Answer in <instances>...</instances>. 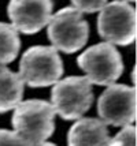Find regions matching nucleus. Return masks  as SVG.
Segmentation results:
<instances>
[{
	"instance_id": "nucleus-1",
	"label": "nucleus",
	"mask_w": 137,
	"mask_h": 146,
	"mask_svg": "<svg viewBox=\"0 0 137 146\" xmlns=\"http://www.w3.org/2000/svg\"><path fill=\"white\" fill-rule=\"evenodd\" d=\"M55 111L44 100L21 101L13 115L14 131L30 146L47 141L55 130Z\"/></svg>"
},
{
	"instance_id": "nucleus-2",
	"label": "nucleus",
	"mask_w": 137,
	"mask_h": 146,
	"mask_svg": "<svg viewBox=\"0 0 137 146\" xmlns=\"http://www.w3.org/2000/svg\"><path fill=\"white\" fill-rule=\"evenodd\" d=\"M18 74L30 88L51 86L63 75V62L53 46L36 45L22 55Z\"/></svg>"
},
{
	"instance_id": "nucleus-3",
	"label": "nucleus",
	"mask_w": 137,
	"mask_h": 146,
	"mask_svg": "<svg viewBox=\"0 0 137 146\" xmlns=\"http://www.w3.org/2000/svg\"><path fill=\"white\" fill-rule=\"evenodd\" d=\"M47 36L56 51L74 53L86 44L89 25L81 11L74 7H65L51 15L47 23Z\"/></svg>"
},
{
	"instance_id": "nucleus-4",
	"label": "nucleus",
	"mask_w": 137,
	"mask_h": 146,
	"mask_svg": "<svg viewBox=\"0 0 137 146\" xmlns=\"http://www.w3.org/2000/svg\"><path fill=\"white\" fill-rule=\"evenodd\" d=\"M93 102L92 83L86 76H67L53 83L51 105L65 120H77Z\"/></svg>"
},
{
	"instance_id": "nucleus-5",
	"label": "nucleus",
	"mask_w": 137,
	"mask_h": 146,
	"mask_svg": "<svg viewBox=\"0 0 137 146\" xmlns=\"http://www.w3.org/2000/svg\"><path fill=\"white\" fill-rule=\"evenodd\" d=\"M78 67L86 74L91 83L108 86L115 83L124 71L122 56L110 42H100L85 49L77 59Z\"/></svg>"
},
{
	"instance_id": "nucleus-6",
	"label": "nucleus",
	"mask_w": 137,
	"mask_h": 146,
	"mask_svg": "<svg viewBox=\"0 0 137 146\" xmlns=\"http://www.w3.org/2000/svg\"><path fill=\"white\" fill-rule=\"evenodd\" d=\"M98 30L106 42L130 45L136 38V10L126 0L107 3L99 14Z\"/></svg>"
},
{
	"instance_id": "nucleus-7",
	"label": "nucleus",
	"mask_w": 137,
	"mask_h": 146,
	"mask_svg": "<svg viewBox=\"0 0 137 146\" xmlns=\"http://www.w3.org/2000/svg\"><path fill=\"white\" fill-rule=\"evenodd\" d=\"M100 120L106 124L124 127L136 119V89L133 86L111 83L98 101Z\"/></svg>"
},
{
	"instance_id": "nucleus-8",
	"label": "nucleus",
	"mask_w": 137,
	"mask_h": 146,
	"mask_svg": "<svg viewBox=\"0 0 137 146\" xmlns=\"http://www.w3.org/2000/svg\"><path fill=\"white\" fill-rule=\"evenodd\" d=\"M52 8V0H10L7 13L17 32L34 34L49 22Z\"/></svg>"
},
{
	"instance_id": "nucleus-9",
	"label": "nucleus",
	"mask_w": 137,
	"mask_h": 146,
	"mask_svg": "<svg viewBox=\"0 0 137 146\" xmlns=\"http://www.w3.org/2000/svg\"><path fill=\"white\" fill-rule=\"evenodd\" d=\"M107 124L100 119L80 117L67 133V146H110Z\"/></svg>"
},
{
	"instance_id": "nucleus-10",
	"label": "nucleus",
	"mask_w": 137,
	"mask_h": 146,
	"mask_svg": "<svg viewBox=\"0 0 137 146\" xmlns=\"http://www.w3.org/2000/svg\"><path fill=\"white\" fill-rule=\"evenodd\" d=\"M23 86L19 74L0 66V113L14 109L22 101Z\"/></svg>"
},
{
	"instance_id": "nucleus-11",
	"label": "nucleus",
	"mask_w": 137,
	"mask_h": 146,
	"mask_svg": "<svg viewBox=\"0 0 137 146\" xmlns=\"http://www.w3.org/2000/svg\"><path fill=\"white\" fill-rule=\"evenodd\" d=\"M19 32L10 23L0 22V66L14 62L21 49Z\"/></svg>"
},
{
	"instance_id": "nucleus-12",
	"label": "nucleus",
	"mask_w": 137,
	"mask_h": 146,
	"mask_svg": "<svg viewBox=\"0 0 137 146\" xmlns=\"http://www.w3.org/2000/svg\"><path fill=\"white\" fill-rule=\"evenodd\" d=\"M110 146H136V127L133 124L124 126L114 138H111Z\"/></svg>"
},
{
	"instance_id": "nucleus-13",
	"label": "nucleus",
	"mask_w": 137,
	"mask_h": 146,
	"mask_svg": "<svg viewBox=\"0 0 137 146\" xmlns=\"http://www.w3.org/2000/svg\"><path fill=\"white\" fill-rule=\"evenodd\" d=\"M73 3V7L77 8L81 13L92 14L100 11L107 4L108 0H70Z\"/></svg>"
},
{
	"instance_id": "nucleus-14",
	"label": "nucleus",
	"mask_w": 137,
	"mask_h": 146,
	"mask_svg": "<svg viewBox=\"0 0 137 146\" xmlns=\"http://www.w3.org/2000/svg\"><path fill=\"white\" fill-rule=\"evenodd\" d=\"M0 146H30L15 131L0 128Z\"/></svg>"
},
{
	"instance_id": "nucleus-15",
	"label": "nucleus",
	"mask_w": 137,
	"mask_h": 146,
	"mask_svg": "<svg viewBox=\"0 0 137 146\" xmlns=\"http://www.w3.org/2000/svg\"><path fill=\"white\" fill-rule=\"evenodd\" d=\"M34 146H56L55 143H52V142H47V141H44V142H41V143H39V145H34Z\"/></svg>"
},
{
	"instance_id": "nucleus-16",
	"label": "nucleus",
	"mask_w": 137,
	"mask_h": 146,
	"mask_svg": "<svg viewBox=\"0 0 137 146\" xmlns=\"http://www.w3.org/2000/svg\"><path fill=\"white\" fill-rule=\"evenodd\" d=\"M126 1H129V3H134V0H126Z\"/></svg>"
}]
</instances>
